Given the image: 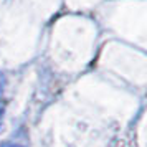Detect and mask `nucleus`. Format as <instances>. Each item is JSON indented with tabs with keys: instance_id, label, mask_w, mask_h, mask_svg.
Returning <instances> with one entry per match:
<instances>
[{
	"instance_id": "1",
	"label": "nucleus",
	"mask_w": 147,
	"mask_h": 147,
	"mask_svg": "<svg viewBox=\"0 0 147 147\" xmlns=\"http://www.w3.org/2000/svg\"><path fill=\"white\" fill-rule=\"evenodd\" d=\"M3 88H5V76L0 73V93L3 91Z\"/></svg>"
},
{
	"instance_id": "2",
	"label": "nucleus",
	"mask_w": 147,
	"mask_h": 147,
	"mask_svg": "<svg viewBox=\"0 0 147 147\" xmlns=\"http://www.w3.org/2000/svg\"><path fill=\"white\" fill-rule=\"evenodd\" d=\"M0 147H22V146H17V144H10V142H3Z\"/></svg>"
},
{
	"instance_id": "3",
	"label": "nucleus",
	"mask_w": 147,
	"mask_h": 147,
	"mask_svg": "<svg viewBox=\"0 0 147 147\" xmlns=\"http://www.w3.org/2000/svg\"><path fill=\"white\" fill-rule=\"evenodd\" d=\"M3 111H5V107H3V104L0 102V122H2V116H3Z\"/></svg>"
}]
</instances>
